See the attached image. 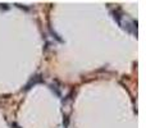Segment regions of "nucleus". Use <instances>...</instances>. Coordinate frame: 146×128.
I'll return each instance as SVG.
<instances>
[{
    "instance_id": "1",
    "label": "nucleus",
    "mask_w": 146,
    "mask_h": 128,
    "mask_svg": "<svg viewBox=\"0 0 146 128\" xmlns=\"http://www.w3.org/2000/svg\"><path fill=\"white\" fill-rule=\"evenodd\" d=\"M40 81H41V76H35V77H33L32 80H31L30 82L27 83V85H26V88H25V90H30L31 86H32V85H36V83L40 82Z\"/></svg>"
}]
</instances>
